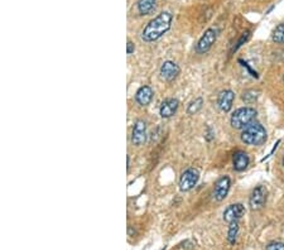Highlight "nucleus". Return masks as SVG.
<instances>
[{
	"instance_id": "obj_22",
	"label": "nucleus",
	"mask_w": 284,
	"mask_h": 250,
	"mask_svg": "<svg viewBox=\"0 0 284 250\" xmlns=\"http://www.w3.org/2000/svg\"><path fill=\"white\" fill-rule=\"evenodd\" d=\"M126 47H128V48H126V53H128V55H131V53H133L135 49L134 43H133L131 41H128V45H126Z\"/></svg>"
},
{
	"instance_id": "obj_11",
	"label": "nucleus",
	"mask_w": 284,
	"mask_h": 250,
	"mask_svg": "<svg viewBox=\"0 0 284 250\" xmlns=\"http://www.w3.org/2000/svg\"><path fill=\"white\" fill-rule=\"evenodd\" d=\"M234 99H235V94L231 90H223L221 91L219 97H217V106L219 109L223 112H229L233 108Z\"/></svg>"
},
{
	"instance_id": "obj_8",
	"label": "nucleus",
	"mask_w": 284,
	"mask_h": 250,
	"mask_svg": "<svg viewBox=\"0 0 284 250\" xmlns=\"http://www.w3.org/2000/svg\"><path fill=\"white\" fill-rule=\"evenodd\" d=\"M147 139V123L144 120H137L133 126L131 133V143L137 147L142 145Z\"/></svg>"
},
{
	"instance_id": "obj_1",
	"label": "nucleus",
	"mask_w": 284,
	"mask_h": 250,
	"mask_svg": "<svg viewBox=\"0 0 284 250\" xmlns=\"http://www.w3.org/2000/svg\"><path fill=\"white\" fill-rule=\"evenodd\" d=\"M173 16L171 12H162L156 18L150 20L147 26L144 27L142 32V39L144 42H156L163 37L171 29Z\"/></svg>"
},
{
	"instance_id": "obj_13",
	"label": "nucleus",
	"mask_w": 284,
	"mask_h": 250,
	"mask_svg": "<svg viewBox=\"0 0 284 250\" xmlns=\"http://www.w3.org/2000/svg\"><path fill=\"white\" fill-rule=\"evenodd\" d=\"M233 166L234 170L237 172H243L249 166V156L243 151H237V153H234L233 157Z\"/></svg>"
},
{
	"instance_id": "obj_16",
	"label": "nucleus",
	"mask_w": 284,
	"mask_h": 250,
	"mask_svg": "<svg viewBox=\"0 0 284 250\" xmlns=\"http://www.w3.org/2000/svg\"><path fill=\"white\" fill-rule=\"evenodd\" d=\"M271 39L277 45H284V23H281L279 26L275 27L271 33Z\"/></svg>"
},
{
	"instance_id": "obj_4",
	"label": "nucleus",
	"mask_w": 284,
	"mask_h": 250,
	"mask_svg": "<svg viewBox=\"0 0 284 250\" xmlns=\"http://www.w3.org/2000/svg\"><path fill=\"white\" fill-rule=\"evenodd\" d=\"M217 38V31L215 28H208L206 32L202 34V37L198 39L197 45H196V52L198 55H205L214 46Z\"/></svg>"
},
{
	"instance_id": "obj_7",
	"label": "nucleus",
	"mask_w": 284,
	"mask_h": 250,
	"mask_svg": "<svg viewBox=\"0 0 284 250\" xmlns=\"http://www.w3.org/2000/svg\"><path fill=\"white\" fill-rule=\"evenodd\" d=\"M231 186V180L230 177L222 176L220 177L219 180L216 181L214 187V199L216 201H222V200L226 199L227 193L230 191Z\"/></svg>"
},
{
	"instance_id": "obj_18",
	"label": "nucleus",
	"mask_w": 284,
	"mask_h": 250,
	"mask_svg": "<svg viewBox=\"0 0 284 250\" xmlns=\"http://www.w3.org/2000/svg\"><path fill=\"white\" fill-rule=\"evenodd\" d=\"M202 104H204V101H202L201 97H197V99H195L193 101L189 103V108H187V112H189V115H195V114H197L201 110Z\"/></svg>"
},
{
	"instance_id": "obj_5",
	"label": "nucleus",
	"mask_w": 284,
	"mask_h": 250,
	"mask_svg": "<svg viewBox=\"0 0 284 250\" xmlns=\"http://www.w3.org/2000/svg\"><path fill=\"white\" fill-rule=\"evenodd\" d=\"M198 180H200V172H198V170H196V168H189V170L183 172L181 178H179V189L182 192L191 191L197 185Z\"/></svg>"
},
{
	"instance_id": "obj_3",
	"label": "nucleus",
	"mask_w": 284,
	"mask_h": 250,
	"mask_svg": "<svg viewBox=\"0 0 284 250\" xmlns=\"http://www.w3.org/2000/svg\"><path fill=\"white\" fill-rule=\"evenodd\" d=\"M256 115H258V111L254 108H249V106L240 108L231 115V126L235 129H245L246 126H249L250 124L255 122Z\"/></svg>"
},
{
	"instance_id": "obj_9",
	"label": "nucleus",
	"mask_w": 284,
	"mask_h": 250,
	"mask_svg": "<svg viewBox=\"0 0 284 250\" xmlns=\"http://www.w3.org/2000/svg\"><path fill=\"white\" fill-rule=\"evenodd\" d=\"M244 214H245V207L241 203H234V205L227 206L226 210L223 211V221L229 222V224L239 221Z\"/></svg>"
},
{
	"instance_id": "obj_10",
	"label": "nucleus",
	"mask_w": 284,
	"mask_h": 250,
	"mask_svg": "<svg viewBox=\"0 0 284 250\" xmlns=\"http://www.w3.org/2000/svg\"><path fill=\"white\" fill-rule=\"evenodd\" d=\"M160 77L164 81H173L179 75L178 64L172 61H166L160 67Z\"/></svg>"
},
{
	"instance_id": "obj_20",
	"label": "nucleus",
	"mask_w": 284,
	"mask_h": 250,
	"mask_svg": "<svg viewBox=\"0 0 284 250\" xmlns=\"http://www.w3.org/2000/svg\"><path fill=\"white\" fill-rule=\"evenodd\" d=\"M249 37H250V31H245V32L241 34V37H240L239 41H237V46H235V47L233 48V51H237V49H239L240 47H241V46H243L244 43L248 41V39H249Z\"/></svg>"
},
{
	"instance_id": "obj_23",
	"label": "nucleus",
	"mask_w": 284,
	"mask_h": 250,
	"mask_svg": "<svg viewBox=\"0 0 284 250\" xmlns=\"http://www.w3.org/2000/svg\"><path fill=\"white\" fill-rule=\"evenodd\" d=\"M282 164H283V167H284V156H283V160H282Z\"/></svg>"
},
{
	"instance_id": "obj_17",
	"label": "nucleus",
	"mask_w": 284,
	"mask_h": 250,
	"mask_svg": "<svg viewBox=\"0 0 284 250\" xmlns=\"http://www.w3.org/2000/svg\"><path fill=\"white\" fill-rule=\"evenodd\" d=\"M237 234H239V224H237V221L231 222L230 226H229V231H227V240L231 245L237 243Z\"/></svg>"
},
{
	"instance_id": "obj_14",
	"label": "nucleus",
	"mask_w": 284,
	"mask_h": 250,
	"mask_svg": "<svg viewBox=\"0 0 284 250\" xmlns=\"http://www.w3.org/2000/svg\"><path fill=\"white\" fill-rule=\"evenodd\" d=\"M153 99V90L149 86H142L135 94V101L141 106L149 105Z\"/></svg>"
},
{
	"instance_id": "obj_24",
	"label": "nucleus",
	"mask_w": 284,
	"mask_h": 250,
	"mask_svg": "<svg viewBox=\"0 0 284 250\" xmlns=\"http://www.w3.org/2000/svg\"><path fill=\"white\" fill-rule=\"evenodd\" d=\"M283 81H284V76H283Z\"/></svg>"
},
{
	"instance_id": "obj_21",
	"label": "nucleus",
	"mask_w": 284,
	"mask_h": 250,
	"mask_svg": "<svg viewBox=\"0 0 284 250\" xmlns=\"http://www.w3.org/2000/svg\"><path fill=\"white\" fill-rule=\"evenodd\" d=\"M267 250H284V244L281 241H273L267 245Z\"/></svg>"
},
{
	"instance_id": "obj_2",
	"label": "nucleus",
	"mask_w": 284,
	"mask_h": 250,
	"mask_svg": "<svg viewBox=\"0 0 284 250\" xmlns=\"http://www.w3.org/2000/svg\"><path fill=\"white\" fill-rule=\"evenodd\" d=\"M241 141L245 143L246 145H252V147H258L262 145L267 141V130L262 124L259 123H252L249 126L243 129V133L240 135Z\"/></svg>"
},
{
	"instance_id": "obj_12",
	"label": "nucleus",
	"mask_w": 284,
	"mask_h": 250,
	"mask_svg": "<svg viewBox=\"0 0 284 250\" xmlns=\"http://www.w3.org/2000/svg\"><path fill=\"white\" fill-rule=\"evenodd\" d=\"M178 100L177 99H166L162 103L159 108V114L162 118L168 119L176 114L177 109H178Z\"/></svg>"
},
{
	"instance_id": "obj_19",
	"label": "nucleus",
	"mask_w": 284,
	"mask_h": 250,
	"mask_svg": "<svg viewBox=\"0 0 284 250\" xmlns=\"http://www.w3.org/2000/svg\"><path fill=\"white\" fill-rule=\"evenodd\" d=\"M258 99V93L254 90H249V91H245V93L243 94V100L245 101L246 104H252L254 103L255 100Z\"/></svg>"
},
{
	"instance_id": "obj_15",
	"label": "nucleus",
	"mask_w": 284,
	"mask_h": 250,
	"mask_svg": "<svg viewBox=\"0 0 284 250\" xmlns=\"http://www.w3.org/2000/svg\"><path fill=\"white\" fill-rule=\"evenodd\" d=\"M157 0H138L137 9L141 16H148L156 9Z\"/></svg>"
},
{
	"instance_id": "obj_6",
	"label": "nucleus",
	"mask_w": 284,
	"mask_h": 250,
	"mask_svg": "<svg viewBox=\"0 0 284 250\" xmlns=\"http://www.w3.org/2000/svg\"><path fill=\"white\" fill-rule=\"evenodd\" d=\"M267 188L264 186H258L256 188L252 189V195L249 199V205L252 210H260L264 207L265 202H267Z\"/></svg>"
}]
</instances>
